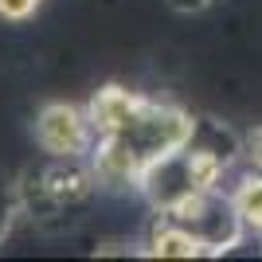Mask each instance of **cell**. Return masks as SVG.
I'll use <instances>...</instances> for the list:
<instances>
[{
    "label": "cell",
    "mask_w": 262,
    "mask_h": 262,
    "mask_svg": "<svg viewBox=\"0 0 262 262\" xmlns=\"http://www.w3.org/2000/svg\"><path fill=\"white\" fill-rule=\"evenodd\" d=\"M192 129H196V118L188 110L172 106V102L137 98V106L118 129L94 137L90 172L106 188H141L145 172L157 161H164L168 153L192 141Z\"/></svg>",
    "instance_id": "obj_1"
},
{
    "label": "cell",
    "mask_w": 262,
    "mask_h": 262,
    "mask_svg": "<svg viewBox=\"0 0 262 262\" xmlns=\"http://www.w3.org/2000/svg\"><path fill=\"white\" fill-rule=\"evenodd\" d=\"M235 153H239V141H235L223 125H215L211 118H196L192 141H188L184 149L168 153L164 161H157L153 168L145 172L141 192L157 211L172 208V204L188 200L192 192L215 188L223 168L235 161Z\"/></svg>",
    "instance_id": "obj_2"
},
{
    "label": "cell",
    "mask_w": 262,
    "mask_h": 262,
    "mask_svg": "<svg viewBox=\"0 0 262 262\" xmlns=\"http://www.w3.org/2000/svg\"><path fill=\"white\" fill-rule=\"evenodd\" d=\"M157 215H164L168 223H176L180 231H188V235L204 247L208 258L235 251L243 243V231H247V219H243L235 196H223L215 188L192 192L188 200H180L172 208H161Z\"/></svg>",
    "instance_id": "obj_3"
},
{
    "label": "cell",
    "mask_w": 262,
    "mask_h": 262,
    "mask_svg": "<svg viewBox=\"0 0 262 262\" xmlns=\"http://www.w3.org/2000/svg\"><path fill=\"white\" fill-rule=\"evenodd\" d=\"M35 141L43 153L59 157H86L94 149V125H90V114L78 106H67V102H51V106L39 110L35 118Z\"/></svg>",
    "instance_id": "obj_4"
},
{
    "label": "cell",
    "mask_w": 262,
    "mask_h": 262,
    "mask_svg": "<svg viewBox=\"0 0 262 262\" xmlns=\"http://www.w3.org/2000/svg\"><path fill=\"white\" fill-rule=\"evenodd\" d=\"M137 98H141V94H133V90H125V86H102L98 94L90 98V106H86L90 125H94V137L118 129L121 121L129 118V110L137 106Z\"/></svg>",
    "instance_id": "obj_5"
},
{
    "label": "cell",
    "mask_w": 262,
    "mask_h": 262,
    "mask_svg": "<svg viewBox=\"0 0 262 262\" xmlns=\"http://www.w3.org/2000/svg\"><path fill=\"white\" fill-rule=\"evenodd\" d=\"M145 254H153V258H208L204 247H200L188 231H180L164 215H157L153 231H149V251Z\"/></svg>",
    "instance_id": "obj_6"
},
{
    "label": "cell",
    "mask_w": 262,
    "mask_h": 262,
    "mask_svg": "<svg viewBox=\"0 0 262 262\" xmlns=\"http://www.w3.org/2000/svg\"><path fill=\"white\" fill-rule=\"evenodd\" d=\"M235 204H239L243 219H247V227L262 231V176H251V180H243L239 192H235Z\"/></svg>",
    "instance_id": "obj_7"
},
{
    "label": "cell",
    "mask_w": 262,
    "mask_h": 262,
    "mask_svg": "<svg viewBox=\"0 0 262 262\" xmlns=\"http://www.w3.org/2000/svg\"><path fill=\"white\" fill-rule=\"evenodd\" d=\"M43 0H0V20H28Z\"/></svg>",
    "instance_id": "obj_8"
},
{
    "label": "cell",
    "mask_w": 262,
    "mask_h": 262,
    "mask_svg": "<svg viewBox=\"0 0 262 262\" xmlns=\"http://www.w3.org/2000/svg\"><path fill=\"white\" fill-rule=\"evenodd\" d=\"M16 208H20V200L12 196V192H4V188H0V239L8 235V227H12V215H16Z\"/></svg>",
    "instance_id": "obj_9"
},
{
    "label": "cell",
    "mask_w": 262,
    "mask_h": 262,
    "mask_svg": "<svg viewBox=\"0 0 262 262\" xmlns=\"http://www.w3.org/2000/svg\"><path fill=\"white\" fill-rule=\"evenodd\" d=\"M215 0H168V8L172 12H184V16H192V12H204V8H211Z\"/></svg>",
    "instance_id": "obj_10"
},
{
    "label": "cell",
    "mask_w": 262,
    "mask_h": 262,
    "mask_svg": "<svg viewBox=\"0 0 262 262\" xmlns=\"http://www.w3.org/2000/svg\"><path fill=\"white\" fill-rule=\"evenodd\" d=\"M247 157H251V164L262 172V129H254L251 137H247Z\"/></svg>",
    "instance_id": "obj_11"
}]
</instances>
